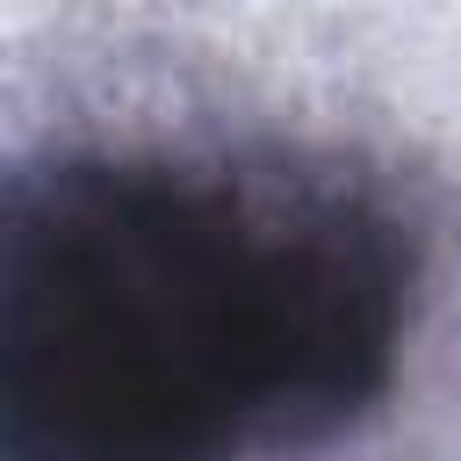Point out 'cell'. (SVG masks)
<instances>
[{"label":"cell","mask_w":461,"mask_h":461,"mask_svg":"<svg viewBox=\"0 0 461 461\" xmlns=\"http://www.w3.org/2000/svg\"><path fill=\"white\" fill-rule=\"evenodd\" d=\"M411 230L288 158H65L0 216V454L223 461L360 418Z\"/></svg>","instance_id":"1"}]
</instances>
